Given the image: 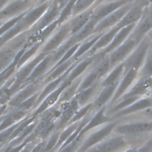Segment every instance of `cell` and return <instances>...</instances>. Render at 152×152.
<instances>
[{
  "label": "cell",
  "instance_id": "cell-1",
  "mask_svg": "<svg viewBox=\"0 0 152 152\" xmlns=\"http://www.w3.org/2000/svg\"><path fill=\"white\" fill-rule=\"evenodd\" d=\"M151 41V38L148 35H146L140 40L132 52L123 61L124 72L128 71L129 69H135L139 71L145 61L147 52L150 48Z\"/></svg>",
  "mask_w": 152,
  "mask_h": 152
},
{
  "label": "cell",
  "instance_id": "cell-2",
  "mask_svg": "<svg viewBox=\"0 0 152 152\" xmlns=\"http://www.w3.org/2000/svg\"><path fill=\"white\" fill-rule=\"evenodd\" d=\"M71 37V28L69 21L64 22L61 26H59V28L56 32L52 33V36L46 40L45 45H42L40 51L50 54L59 48L60 45L66 41Z\"/></svg>",
  "mask_w": 152,
  "mask_h": 152
},
{
  "label": "cell",
  "instance_id": "cell-3",
  "mask_svg": "<svg viewBox=\"0 0 152 152\" xmlns=\"http://www.w3.org/2000/svg\"><path fill=\"white\" fill-rule=\"evenodd\" d=\"M132 7L128 3L102 19L96 24L94 33L96 34V33H104L109 28H111L112 27L116 26Z\"/></svg>",
  "mask_w": 152,
  "mask_h": 152
},
{
  "label": "cell",
  "instance_id": "cell-4",
  "mask_svg": "<svg viewBox=\"0 0 152 152\" xmlns=\"http://www.w3.org/2000/svg\"><path fill=\"white\" fill-rule=\"evenodd\" d=\"M140 42H138L135 39L128 36L124 43H122L119 47L114 49L113 52L109 53V57L110 59L111 69H113L117 64H121L128 56V55L132 52L135 46Z\"/></svg>",
  "mask_w": 152,
  "mask_h": 152
},
{
  "label": "cell",
  "instance_id": "cell-5",
  "mask_svg": "<svg viewBox=\"0 0 152 152\" xmlns=\"http://www.w3.org/2000/svg\"><path fill=\"white\" fill-rule=\"evenodd\" d=\"M117 125V122H114L113 121H110L109 123L105 124V125L100 130L97 131L96 132L90 135L84 142L80 145V147L76 152H86L88 149L93 146L99 143L104 140L107 136L110 135V133L114 130L115 127Z\"/></svg>",
  "mask_w": 152,
  "mask_h": 152
},
{
  "label": "cell",
  "instance_id": "cell-6",
  "mask_svg": "<svg viewBox=\"0 0 152 152\" xmlns=\"http://www.w3.org/2000/svg\"><path fill=\"white\" fill-rule=\"evenodd\" d=\"M114 132L121 135H135L150 132H152V121H139L116 125Z\"/></svg>",
  "mask_w": 152,
  "mask_h": 152
},
{
  "label": "cell",
  "instance_id": "cell-7",
  "mask_svg": "<svg viewBox=\"0 0 152 152\" xmlns=\"http://www.w3.org/2000/svg\"><path fill=\"white\" fill-rule=\"evenodd\" d=\"M127 146V142L123 135H116L108 140H102L93 146L86 152H117Z\"/></svg>",
  "mask_w": 152,
  "mask_h": 152
},
{
  "label": "cell",
  "instance_id": "cell-8",
  "mask_svg": "<svg viewBox=\"0 0 152 152\" xmlns=\"http://www.w3.org/2000/svg\"><path fill=\"white\" fill-rule=\"evenodd\" d=\"M59 104L62 107V113L59 118L56 121V126L57 130H63L68 125L71 118L80 107L78 105V101L75 97L69 102H65Z\"/></svg>",
  "mask_w": 152,
  "mask_h": 152
},
{
  "label": "cell",
  "instance_id": "cell-9",
  "mask_svg": "<svg viewBox=\"0 0 152 152\" xmlns=\"http://www.w3.org/2000/svg\"><path fill=\"white\" fill-rule=\"evenodd\" d=\"M138 76V71L135 69H129L128 71L124 72V75L121 78L119 85L114 93L113 96L110 100V105L115 104L124 94H125L132 86L135 78Z\"/></svg>",
  "mask_w": 152,
  "mask_h": 152
},
{
  "label": "cell",
  "instance_id": "cell-10",
  "mask_svg": "<svg viewBox=\"0 0 152 152\" xmlns=\"http://www.w3.org/2000/svg\"><path fill=\"white\" fill-rule=\"evenodd\" d=\"M61 11V8L56 2H54V3L52 5V7H48V9L46 10L45 14L40 18V20L31 28V33H37L45 28L46 26L52 23L53 21L58 19Z\"/></svg>",
  "mask_w": 152,
  "mask_h": 152
},
{
  "label": "cell",
  "instance_id": "cell-11",
  "mask_svg": "<svg viewBox=\"0 0 152 152\" xmlns=\"http://www.w3.org/2000/svg\"><path fill=\"white\" fill-rule=\"evenodd\" d=\"M152 29V13L148 10L147 14L143 12L140 21L135 24V27L130 33V37L140 42L148 32Z\"/></svg>",
  "mask_w": 152,
  "mask_h": 152
},
{
  "label": "cell",
  "instance_id": "cell-12",
  "mask_svg": "<svg viewBox=\"0 0 152 152\" xmlns=\"http://www.w3.org/2000/svg\"><path fill=\"white\" fill-rule=\"evenodd\" d=\"M54 64L52 62L51 53L48 54L39 64L37 65L31 75L26 78L24 83H31L33 82H40V79H44L46 75L49 72V70L53 67Z\"/></svg>",
  "mask_w": 152,
  "mask_h": 152
},
{
  "label": "cell",
  "instance_id": "cell-13",
  "mask_svg": "<svg viewBox=\"0 0 152 152\" xmlns=\"http://www.w3.org/2000/svg\"><path fill=\"white\" fill-rule=\"evenodd\" d=\"M107 109V105H104L102 106L101 109L95 112L94 114H93L92 117L90 118L85 127L82 129V131L79 133L78 138H83V135H85L86 133L90 131L93 128H95L102 124H105L109 123L110 121H112L113 117L109 115H105V112Z\"/></svg>",
  "mask_w": 152,
  "mask_h": 152
},
{
  "label": "cell",
  "instance_id": "cell-14",
  "mask_svg": "<svg viewBox=\"0 0 152 152\" xmlns=\"http://www.w3.org/2000/svg\"><path fill=\"white\" fill-rule=\"evenodd\" d=\"M67 86L68 85H66V83H64V82H63V83H62L61 84L54 90V91H52L51 94H49L47 97H45V99L43 100L42 102H40V104H39V105L37 107V109L34 110L33 115L38 116L40 114L42 113L43 112H45L46 109H49V108H51V107L52 106H54L55 104L57 103V102H58L59 96H60V94H62V92L64 91V89H65Z\"/></svg>",
  "mask_w": 152,
  "mask_h": 152
},
{
  "label": "cell",
  "instance_id": "cell-15",
  "mask_svg": "<svg viewBox=\"0 0 152 152\" xmlns=\"http://www.w3.org/2000/svg\"><path fill=\"white\" fill-rule=\"evenodd\" d=\"M120 29H121V28L117 25H116L113 27H112L111 28H109L107 31L104 32L101 35L99 39L96 41V43L94 45V46L91 48V49L85 56H93L95 53H97V52L104 49V48L107 47L111 43V41L114 38L115 35H116Z\"/></svg>",
  "mask_w": 152,
  "mask_h": 152
},
{
  "label": "cell",
  "instance_id": "cell-16",
  "mask_svg": "<svg viewBox=\"0 0 152 152\" xmlns=\"http://www.w3.org/2000/svg\"><path fill=\"white\" fill-rule=\"evenodd\" d=\"M120 81L112 84V85L102 87V90L97 94V97L93 102V112L94 113L101 109L102 106L107 105V103L110 102L114 93L116 91V88L118 86Z\"/></svg>",
  "mask_w": 152,
  "mask_h": 152
},
{
  "label": "cell",
  "instance_id": "cell-17",
  "mask_svg": "<svg viewBox=\"0 0 152 152\" xmlns=\"http://www.w3.org/2000/svg\"><path fill=\"white\" fill-rule=\"evenodd\" d=\"M130 2L131 0H116L115 2H109L108 4L104 5L98 8L96 11H94L91 19H93L97 24L98 21L108 16L109 14L118 10L119 8H121L124 5L128 4V2Z\"/></svg>",
  "mask_w": 152,
  "mask_h": 152
},
{
  "label": "cell",
  "instance_id": "cell-18",
  "mask_svg": "<svg viewBox=\"0 0 152 152\" xmlns=\"http://www.w3.org/2000/svg\"><path fill=\"white\" fill-rule=\"evenodd\" d=\"M152 107V97H141L136 102H135L133 104H130L129 106L126 107L125 109H122L121 111L117 112L114 114L113 118H116V117H122V116H128L129 114L134 113L136 112L142 111L144 109Z\"/></svg>",
  "mask_w": 152,
  "mask_h": 152
},
{
  "label": "cell",
  "instance_id": "cell-19",
  "mask_svg": "<svg viewBox=\"0 0 152 152\" xmlns=\"http://www.w3.org/2000/svg\"><path fill=\"white\" fill-rule=\"evenodd\" d=\"M151 86L152 78H140L135 85L132 87H131L121 98L131 97V96H140V97L144 96L149 93Z\"/></svg>",
  "mask_w": 152,
  "mask_h": 152
},
{
  "label": "cell",
  "instance_id": "cell-20",
  "mask_svg": "<svg viewBox=\"0 0 152 152\" xmlns=\"http://www.w3.org/2000/svg\"><path fill=\"white\" fill-rule=\"evenodd\" d=\"M135 24H132L129 26H124L122 28H121L120 30L117 32L111 43L109 44L107 47H105L104 49L101 50L104 55H107L113 52L114 49H116V48L119 47L120 45L124 43V41L128 37V36L130 35V33H132V31L133 30V28L135 27Z\"/></svg>",
  "mask_w": 152,
  "mask_h": 152
},
{
  "label": "cell",
  "instance_id": "cell-21",
  "mask_svg": "<svg viewBox=\"0 0 152 152\" xmlns=\"http://www.w3.org/2000/svg\"><path fill=\"white\" fill-rule=\"evenodd\" d=\"M48 7H49L48 2H44L39 7L33 8L24 18H21V21L26 26V28H32L45 14Z\"/></svg>",
  "mask_w": 152,
  "mask_h": 152
},
{
  "label": "cell",
  "instance_id": "cell-22",
  "mask_svg": "<svg viewBox=\"0 0 152 152\" xmlns=\"http://www.w3.org/2000/svg\"><path fill=\"white\" fill-rule=\"evenodd\" d=\"M93 13L94 11L92 10H87L80 14H76L75 17L73 19H71V21H69L70 28H71V36L78 33L88 23V21L91 19Z\"/></svg>",
  "mask_w": 152,
  "mask_h": 152
},
{
  "label": "cell",
  "instance_id": "cell-23",
  "mask_svg": "<svg viewBox=\"0 0 152 152\" xmlns=\"http://www.w3.org/2000/svg\"><path fill=\"white\" fill-rule=\"evenodd\" d=\"M142 14H143V6L138 5L136 7H132L128 13L123 17V18L116 24L121 28L124 26H129L132 24L137 23L141 18Z\"/></svg>",
  "mask_w": 152,
  "mask_h": 152
},
{
  "label": "cell",
  "instance_id": "cell-24",
  "mask_svg": "<svg viewBox=\"0 0 152 152\" xmlns=\"http://www.w3.org/2000/svg\"><path fill=\"white\" fill-rule=\"evenodd\" d=\"M57 27H59V24H58V20H56L52 23L46 26L45 28H43L42 30H40V32L32 34L28 37V42L32 45L37 42L44 44V42H45L52 35V33H54V31L56 29Z\"/></svg>",
  "mask_w": 152,
  "mask_h": 152
},
{
  "label": "cell",
  "instance_id": "cell-25",
  "mask_svg": "<svg viewBox=\"0 0 152 152\" xmlns=\"http://www.w3.org/2000/svg\"><path fill=\"white\" fill-rule=\"evenodd\" d=\"M47 53H45V52H42V51H40V52H39L38 54L36 55L35 56H34V58H33L32 60H30V61L28 62V64H26V66H24L23 68L20 71V72H19L18 75V81L21 82V83H24L26 78L30 75L31 73H32L33 70H34V68L37 66V64H39V63L47 56Z\"/></svg>",
  "mask_w": 152,
  "mask_h": 152
},
{
  "label": "cell",
  "instance_id": "cell-26",
  "mask_svg": "<svg viewBox=\"0 0 152 152\" xmlns=\"http://www.w3.org/2000/svg\"><path fill=\"white\" fill-rule=\"evenodd\" d=\"M124 72V64L122 62L114 66L113 69H111L109 73L107 74V75L102 79V82L99 83L101 88L119 82L122 78Z\"/></svg>",
  "mask_w": 152,
  "mask_h": 152
},
{
  "label": "cell",
  "instance_id": "cell-27",
  "mask_svg": "<svg viewBox=\"0 0 152 152\" xmlns=\"http://www.w3.org/2000/svg\"><path fill=\"white\" fill-rule=\"evenodd\" d=\"M83 78V76H79L78 78H75L70 85L67 86L64 89V90L62 92L60 96H59V100H58L56 104L65 103V102H69L75 96L76 94L78 93V86L80 85Z\"/></svg>",
  "mask_w": 152,
  "mask_h": 152
},
{
  "label": "cell",
  "instance_id": "cell-28",
  "mask_svg": "<svg viewBox=\"0 0 152 152\" xmlns=\"http://www.w3.org/2000/svg\"><path fill=\"white\" fill-rule=\"evenodd\" d=\"M38 91H40L39 82H33V83H28L21 92L17 94L16 97L12 101V104H14V105H19L21 102L26 101L27 98L31 97L32 95H33Z\"/></svg>",
  "mask_w": 152,
  "mask_h": 152
},
{
  "label": "cell",
  "instance_id": "cell-29",
  "mask_svg": "<svg viewBox=\"0 0 152 152\" xmlns=\"http://www.w3.org/2000/svg\"><path fill=\"white\" fill-rule=\"evenodd\" d=\"M102 33H103L94 34V35H92L89 38H87V39H86L85 40H83V42H81L77 51H76L75 53L72 56L73 60L76 61V60H78V59H79L83 56H84L85 55H86V53L91 49V48L94 46L96 41L99 39V37H101Z\"/></svg>",
  "mask_w": 152,
  "mask_h": 152
},
{
  "label": "cell",
  "instance_id": "cell-30",
  "mask_svg": "<svg viewBox=\"0 0 152 152\" xmlns=\"http://www.w3.org/2000/svg\"><path fill=\"white\" fill-rule=\"evenodd\" d=\"M74 62H75V60H73V59L71 58V59L66 60L63 64L53 66L50 70L49 72L46 75L45 78H44V83H49L51 81L59 78V76L63 75L68 70L69 67L74 64Z\"/></svg>",
  "mask_w": 152,
  "mask_h": 152
},
{
  "label": "cell",
  "instance_id": "cell-31",
  "mask_svg": "<svg viewBox=\"0 0 152 152\" xmlns=\"http://www.w3.org/2000/svg\"><path fill=\"white\" fill-rule=\"evenodd\" d=\"M99 83H97L94 86H92L89 88L80 90L76 94L75 97L78 101L79 107L85 106L86 104H89L90 102H91V99L94 97V94L96 93V91L98 90V86H100Z\"/></svg>",
  "mask_w": 152,
  "mask_h": 152
},
{
  "label": "cell",
  "instance_id": "cell-32",
  "mask_svg": "<svg viewBox=\"0 0 152 152\" xmlns=\"http://www.w3.org/2000/svg\"><path fill=\"white\" fill-rule=\"evenodd\" d=\"M95 26H96V22H95L93 19H90V21H88V23L81 29L78 33H77L75 35H72V38L75 40L76 44L83 42V40L87 39L92 35H94V31Z\"/></svg>",
  "mask_w": 152,
  "mask_h": 152
},
{
  "label": "cell",
  "instance_id": "cell-33",
  "mask_svg": "<svg viewBox=\"0 0 152 152\" xmlns=\"http://www.w3.org/2000/svg\"><path fill=\"white\" fill-rule=\"evenodd\" d=\"M141 98L140 96H131V97H124V98H121L119 99L117 102L113 104L111 106V108H109V111L107 113L108 115L111 116L113 114H115L117 112L121 111L122 109H125L126 107L129 106L130 104H133L134 102H136L137 100Z\"/></svg>",
  "mask_w": 152,
  "mask_h": 152
},
{
  "label": "cell",
  "instance_id": "cell-34",
  "mask_svg": "<svg viewBox=\"0 0 152 152\" xmlns=\"http://www.w3.org/2000/svg\"><path fill=\"white\" fill-rule=\"evenodd\" d=\"M75 45H76V43L75 42V40H73V38L71 36L66 41H64L59 48H57L54 52H52L51 56H52V62H53V64L54 65L56 64L60 60L62 57L64 56V55L67 52V50Z\"/></svg>",
  "mask_w": 152,
  "mask_h": 152
},
{
  "label": "cell",
  "instance_id": "cell-35",
  "mask_svg": "<svg viewBox=\"0 0 152 152\" xmlns=\"http://www.w3.org/2000/svg\"><path fill=\"white\" fill-rule=\"evenodd\" d=\"M79 121L70 124H68V125L66 126V128H65V129L61 130L60 134H59V140H58V142H57L56 145V147H55V152H56L57 151L59 150V148L63 145V143H64V142H66V140H67V139L71 136V134L76 130V128H78Z\"/></svg>",
  "mask_w": 152,
  "mask_h": 152
},
{
  "label": "cell",
  "instance_id": "cell-36",
  "mask_svg": "<svg viewBox=\"0 0 152 152\" xmlns=\"http://www.w3.org/2000/svg\"><path fill=\"white\" fill-rule=\"evenodd\" d=\"M140 78H152V49L149 48L142 66L138 71Z\"/></svg>",
  "mask_w": 152,
  "mask_h": 152
},
{
  "label": "cell",
  "instance_id": "cell-37",
  "mask_svg": "<svg viewBox=\"0 0 152 152\" xmlns=\"http://www.w3.org/2000/svg\"><path fill=\"white\" fill-rule=\"evenodd\" d=\"M77 1L78 0H67V2L65 3L64 7L61 9L59 18L57 19L59 26H61L62 24H64V22H66L69 17L71 16V14H72L74 7H75Z\"/></svg>",
  "mask_w": 152,
  "mask_h": 152
},
{
  "label": "cell",
  "instance_id": "cell-38",
  "mask_svg": "<svg viewBox=\"0 0 152 152\" xmlns=\"http://www.w3.org/2000/svg\"><path fill=\"white\" fill-rule=\"evenodd\" d=\"M99 81L100 79L97 76V75L94 73V71L91 70L87 75H86L84 78H83L80 85L78 86V92L82 90L90 87L92 86L96 85L97 83H99Z\"/></svg>",
  "mask_w": 152,
  "mask_h": 152
},
{
  "label": "cell",
  "instance_id": "cell-39",
  "mask_svg": "<svg viewBox=\"0 0 152 152\" xmlns=\"http://www.w3.org/2000/svg\"><path fill=\"white\" fill-rule=\"evenodd\" d=\"M43 43L40 42H37L33 44L32 45L29 46V48H28V50L25 52L23 53V55L21 56V59H19L18 61V66H21L22 64H25L26 62H27L28 59H30L31 57L35 56L36 55H37V51L40 50L41 47H42Z\"/></svg>",
  "mask_w": 152,
  "mask_h": 152
},
{
  "label": "cell",
  "instance_id": "cell-40",
  "mask_svg": "<svg viewBox=\"0 0 152 152\" xmlns=\"http://www.w3.org/2000/svg\"><path fill=\"white\" fill-rule=\"evenodd\" d=\"M94 113V112H93V102H90L89 104H86L85 106L80 107V108L76 111V113H75L73 117L71 118V120L70 121L68 124L81 121L84 116H86V115H87L88 113Z\"/></svg>",
  "mask_w": 152,
  "mask_h": 152
},
{
  "label": "cell",
  "instance_id": "cell-41",
  "mask_svg": "<svg viewBox=\"0 0 152 152\" xmlns=\"http://www.w3.org/2000/svg\"><path fill=\"white\" fill-rule=\"evenodd\" d=\"M38 121H39V119H37L35 121L32 122L31 124H29L27 127H26L23 131H22V132L20 134V135L17 137V140H15L14 142H12V145H18L20 143L23 142L24 140H26V138L28 137V135H30L31 133L33 132V130H34V128H35L36 125L37 124Z\"/></svg>",
  "mask_w": 152,
  "mask_h": 152
},
{
  "label": "cell",
  "instance_id": "cell-42",
  "mask_svg": "<svg viewBox=\"0 0 152 152\" xmlns=\"http://www.w3.org/2000/svg\"><path fill=\"white\" fill-rule=\"evenodd\" d=\"M40 93V90L36 93V94H34L33 95H32V96L28 97V98H27L26 101H24L23 102H21V104L18 105V109L26 112L31 109H35L36 104H37V102L38 97H39Z\"/></svg>",
  "mask_w": 152,
  "mask_h": 152
},
{
  "label": "cell",
  "instance_id": "cell-43",
  "mask_svg": "<svg viewBox=\"0 0 152 152\" xmlns=\"http://www.w3.org/2000/svg\"><path fill=\"white\" fill-rule=\"evenodd\" d=\"M61 130H56L52 132V134L47 140L46 144H45L44 152H55V147L56 145L58 140H59V134Z\"/></svg>",
  "mask_w": 152,
  "mask_h": 152
},
{
  "label": "cell",
  "instance_id": "cell-44",
  "mask_svg": "<svg viewBox=\"0 0 152 152\" xmlns=\"http://www.w3.org/2000/svg\"><path fill=\"white\" fill-rule=\"evenodd\" d=\"M56 129V121H51L42 128V130L40 131L39 139L40 140H47Z\"/></svg>",
  "mask_w": 152,
  "mask_h": 152
},
{
  "label": "cell",
  "instance_id": "cell-45",
  "mask_svg": "<svg viewBox=\"0 0 152 152\" xmlns=\"http://www.w3.org/2000/svg\"><path fill=\"white\" fill-rule=\"evenodd\" d=\"M96 0H78L75 5V7L72 10V14L74 15L78 14L86 10L88 7H90L91 5L95 2Z\"/></svg>",
  "mask_w": 152,
  "mask_h": 152
},
{
  "label": "cell",
  "instance_id": "cell-46",
  "mask_svg": "<svg viewBox=\"0 0 152 152\" xmlns=\"http://www.w3.org/2000/svg\"><path fill=\"white\" fill-rule=\"evenodd\" d=\"M83 138H76L75 140H73L72 142L66 145L61 149L57 151V152H76L80 147V143L82 142Z\"/></svg>",
  "mask_w": 152,
  "mask_h": 152
},
{
  "label": "cell",
  "instance_id": "cell-47",
  "mask_svg": "<svg viewBox=\"0 0 152 152\" xmlns=\"http://www.w3.org/2000/svg\"><path fill=\"white\" fill-rule=\"evenodd\" d=\"M46 142L47 140H40V142H37L30 152H44Z\"/></svg>",
  "mask_w": 152,
  "mask_h": 152
},
{
  "label": "cell",
  "instance_id": "cell-48",
  "mask_svg": "<svg viewBox=\"0 0 152 152\" xmlns=\"http://www.w3.org/2000/svg\"><path fill=\"white\" fill-rule=\"evenodd\" d=\"M139 152H152V138H151L143 146L138 149Z\"/></svg>",
  "mask_w": 152,
  "mask_h": 152
},
{
  "label": "cell",
  "instance_id": "cell-49",
  "mask_svg": "<svg viewBox=\"0 0 152 152\" xmlns=\"http://www.w3.org/2000/svg\"><path fill=\"white\" fill-rule=\"evenodd\" d=\"M36 142H37V140L27 143V144L21 150V151L20 152H30L31 151H32V149H33V147H34V145L36 144Z\"/></svg>",
  "mask_w": 152,
  "mask_h": 152
},
{
  "label": "cell",
  "instance_id": "cell-50",
  "mask_svg": "<svg viewBox=\"0 0 152 152\" xmlns=\"http://www.w3.org/2000/svg\"><path fill=\"white\" fill-rule=\"evenodd\" d=\"M55 2H56L57 4L59 5V7H60V8H63V7H64V5H65V3H66V2H67V0H55Z\"/></svg>",
  "mask_w": 152,
  "mask_h": 152
},
{
  "label": "cell",
  "instance_id": "cell-51",
  "mask_svg": "<svg viewBox=\"0 0 152 152\" xmlns=\"http://www.w3.org/2000/svg\"><path fill=\"white\" fill-rule=\"evenodd\" d=\"M145 113H146V115H148V116H152V107H150V108H147V109H146Z\"/></svg>",
  "mask_w": 152,
  "mask_h": 152
},
{
  "label": "cell",
  "instance_id": "cell-52",
  "mask_svg": "<svg viewBox=\"0 0 152 152\" xmlns=\"http://www.w3.org/2000/svg\"><path fill=\"white\" fill-rule=\"evenodd\" d=\"M124 152H139V151H138V150L135 149V148H130V149L127 150V151H125Z\"/></svg>",
  "mask_w": 152,
  "mask_h": 152
},
{
  "label": "cell",
  "instance_id": "cell-53",
  "mask_svg": "<svg viewBox=\"0 0 152 152\" xmlns=\"http://www.w3.org/2000/svg\"><path fill=\"white\" fill-rule=\"evenodd\" d=\"M147 35H148L152 39V29L151 31H150V32H148V33H147Z\"/></svg>",
  "mask_w": 152,
  "mask_h": 152
},
{
  "label": "cell",
  "instance_id": "cell-54",
  "mask_svg": "<svg viewBox=\"0 0 152 152\" xmlns=\"http://www.w3.org/2000/svg\"><path fill=\"white\" fill-rule=\"evenodd\" d=\"M150 48L152 49V39H151V44H150Z\"/></svg>",
  "mask_w": 152,
  "mask_h": 152
},
{
  "label": "cell",
  "instance_id": "cell-55",
  "mask_svg": "<svg viewBox=\"0 0 152 152\" xmlns=\"http://www.w3.org/2000/svg\"><path fill=\"white\" fill-rule=\"evenodd\" d=\"M40 1L41 2H43V3H44V2H46V1H48V0H40Z\"/></svg>",
  "mask_w": 152,
  "mask_h": 152
},
{
  "label": "cell",
  "instance_id": "cell-56",
  "mask_svg": "<svg viewBox=\"0 0 152 152\" xmlns=\"http://www.w3.org/2000/svg\"><path fill=\"white\" fill-rule=\"evenodd\" d=\"M150 11L152 13V5H151V8H150Z\"/></svg>",
  "mask_w": 152,
  "mask_h": 152
},
{
  "label": "cell",
  "instance_id": "cell-57",
  "mask_svg": "<svg viewBox=\"0 0 152 152\" xmlns=\"http://www.w3.org/2000/svg\"><path fill=\"white\" fill-rule=\"evenodd\" d=\"M148 1H149L150 2H152V0H148Z\"/></svg>",
  "mask_w": 152,
  "mask_h": 152
},
{
  "label": "cell",
  "instance_id": "cell-58",
  "mask_svg": "<svg viewBox=\"0 0 152 152\" xmlns=\"http://www.w3.org/2000/svg\"><path fill=\"white\" fill-rule=\"evenodd\" d=\"M151 91H152V86H151Z\"/></svg>",
  "mask_w": 152,
  "mask_h": 152
},
{
  "label": "cell",
  "instance_id": "cell-59",
  "mask_svg": "<svg viewBox=\"0 0 152 152\" xmlns=\"http://www.w3.org/2000/svg\"></svg>",
  "mask_w": 152,
  "mask_h": 152
}]
</instances>
